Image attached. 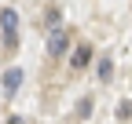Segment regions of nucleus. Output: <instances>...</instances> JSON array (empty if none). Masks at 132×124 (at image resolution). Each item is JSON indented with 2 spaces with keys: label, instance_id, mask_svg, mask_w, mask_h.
I'll return each mask as SVG.
<instances>
[{
  "label": "nucleus",
  "instance_id": "nucleus-4",
  "mask_svg": "<svg viewBox=\"0 0 132 124\" xmlns=\"http://www.w3.org/2000/svg\"><path fill=\"white\" fill-rule=\"evenodd\" d=\"M88 62H92V48H88V44H77V51H73V58H70V66H73V69H85Z\"/></svg>",
  "mask_w": 132,
  "mask_h": 124
},
{
  "label": "nucleus",
  "instance_id": "nucleus-3",
  "mask_svg": "<svg viewBox=\"0 0 132 124\" xmlns=\"http://www.w3.org/2000/svg\"><path fill=\"white\" fill-rule=\"evenodd\" d=\"M19 84H22V69L11 66V69L4 73V95H15V91H19Z\"/></svg>",
  "mask_w": 132,
  "mask_h": 124
},
{
  "label": "nucleus",
  "instance_id": "nucleus-6",
  "mask_svg": "<svg viewBox=\"0 0 132 124\" xmlns=\"http://www.w3.org/2000/svg\"><path fill=\"white\" fill-rule=\"evenodd\" d=\"M44 26L48 29H59V7H48L44 11Z\"/></svg>",
  "mask_w": 132,
  "mask_h": 124
},
{
  "label": "nucleus",
  "instance_id": "nucleus-5",
  "mask_svg": "<svg viewBox=\"0 0 132 124\" xmlns=\"http://www.w3.org/2000/svg\"><path fill=\"white\" fill-rule=\"evenodd\" d=\"M110 77H114V58L103 55V58H99V80H110Z\"/></svg>",
  "mask_w": 132,
  "mask_h": 124
},
{
  "label": "nucleus",
  "instance_id": "nucleus-7",
  "mask_svg": "<svg viewBox=\"0 0 132 124\" xmlns=\"http://www.w3.org/2000/svg\"><path fill=\"white\" fill-rule=\"evenodd\" d=\"M118 120H132V102H118Z\"/></svg>",
  "mask_w": 132,
  "mask_h": 124
},
{
  "label": "nucleus",
  "instance_id": "nucleus-1",
  "mask_svg": "<svg viewBox=\"0 0 132 124\" xmlns=\"http://www.w3.org/2000/svg\"><path fill=\"white\" fill-rule=\"evenodd\" d=\"M66 48H70V33L66 29H52L48 33V58H62Z\"/></svg>",
  "mask_w": 132,
  "mask_h": 124
},
{
  "label": "nucleus",
  "instance_id": "nucleus-9",
  "mask_svg": "<svg viewBox=\"0 0 132 124\" xmlns=\"http://www.w3.org/2000/svg\"><path fill=\"white\" fill-rule=\"evenodd\" d=\"M7 124H26V120L22 117H7Z\"/></svg>",
  "mask_w": 132,
  "mask_h": 124
},
{
  "label": "nucleus",
  "instance_id": "nucleus-8",
  "mask_svg": "<svg viewBox=\"0 0 132 124\" xmlns=\"http://www.w3.org/2000/svg\"><path fill=\"white\" fill-rule=\"evenodd\" d=\"M92 106H95L92 99H81V102H77V117H88V113H92Z\"/></svg>",
  "mask_w": 132,
  "mask_h": 124
},
{
  "label": "nucleus",
  "instance_id": "nucleus-2",
  "mask_svg": "<svg viewBox=\"0 0 132 124\" xmlns=\"http://www.w3.org/2000/svg\"><path fill=\"white\" fill-rule=\"evenodd\" d=\"M0 26H4V37H7V40H15V37H19V15H15L11 7H4V11H0Z\"/></svg>",
  "mask_w": 132,
  "mask_h": 124
}]
</instances>
